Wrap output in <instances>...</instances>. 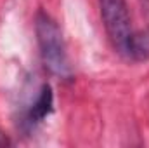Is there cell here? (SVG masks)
<instances>
[{
	"instance_id": "obj_2",
	"label": "cell",
	"mask_w": 149,
	"mask_h": 148,
	"mask_svg": "<svg viewBox=\"0 0 149 148\" xmlns=\"http://www.w3.org/2000/svg\"><path fill=\"white\" fill-rule=\"evenodd\" d=\"M99 7H101V16H102L106 33L111 40L113 47L120 54L128 58L132 38L135 32L132 30V21H130L127 2L125 0H99Z\"/></svg>"
},
{
	"instance_id": "obj_1",
	"label": "cell",
	"mask_w": 149,
	"mask_h": 148,
	"mask_svg": "<svg viewBox=\"0 0 149 148\" xmlns=\"http://www.w3.org/2000/svg\"><path fill=\"white\" fill-rule=\"evenodd\" d=\"M35 30H37L38 47H40V54L45 68L57 77H70L71 66H70L64 38L57 23L49 14L38 12Z\"/></svg>"
},
{
	"instance_id": "obj_3",
	"label": "cell",
	"mask_w": 149,
	"mask_h": 148,
	"mask_svg": "<svg viewBox=\"0 0 149 148\" xmlns=\"http://www.w3.org/2000/svg\"><path fill=\"white\" fill-rule=\"evenodd\" d=\"M52 105H54L52 103V89L45 84V85H42L37 101H35V105L31 106V110L28 113V124L35 125L38 122H42L52 111Z\"/></svg>"
},
{
	"instance_id": "obj_6",
	"label": "cell",
	"mask_w": 149,
	"mask_h": 148,
	"mask_svg": "<svg viewBox=\"0 0 149 148\" xmlns=\"http://www.w3.org/2000/svg\"><path fill=\"white\" fill-rule=\"evenodd\" d=\"M139 2H141V5H142L146 11H149V0H139Z\"/></svg>"
},
{
	"instance_id": "obj_5",
	"label": "cell",
	"mask_w": 149,
	"mask_h": 148,
	"mask_svg": "<svg viewBox=\"0 0 149 148\" xmlns=\"http://www.w3.org/2000/svg\"><path fill=\"white\" fill-rule=\"evenodd\" d=\"M3 145H7V138L0 132V147H3Z\"/></svg>"
},
{
	"instance_id": "obj_4",
	"label": "cell",
	"mask_w": 149,
	"mask_h": 148,
	"mask_svg": "<svg viewBox=\"0 0 149 148\" xmlns=\"http://www.w3.org/2000/svg\"><path fill=\"white\" fill-rule=\"evenodd\" d=\"M128 58L137 59V61H144L149 58V32L134 33Z\"/></svg>"
}]
</instances>
